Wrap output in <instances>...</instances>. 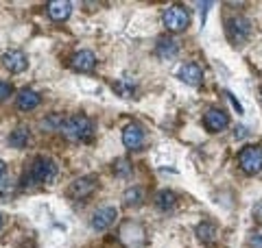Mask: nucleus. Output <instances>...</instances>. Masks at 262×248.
<instances>
[{"label": "nucleus", "mask_w": 262, "mask_h": 248, "mask_svg": "<svg viewBox=\"0 0 262 248\" xmlns=\"http://www.w3.org/2000/svg\"><path fill=\"white\" fill-rule=\"evenodd\" d=\"M61 133L68 139H76V142H83V139H90L94 135V124L88 115H70L61 122Z\"/></svg>", "instance_id": "nucleus-1"}, {"label": "nucleus", "mask_w": 262, "mask_h": 248, "mask_svg": "<svg viewBox=\"0 0 262 248\" xmlns=\"http://www.w3.org/2000/svg\"><path fill=\"white\" fill-rule=\"evenodd\" d=\"M3 64H5V68L9 70V72L20 74V72H24L27 70L29 61H27V55L22 50H9V52H5L3 55Z\"/></svg>", "instance_id": "nucleus-11"}, {"label": "nucleus", "mask_w": 262, "mask_h": 248, "mask_svg": "<svg viewBox=\"0 0 262 248\" xmlns=\"http://www.w3.org/2000/svg\"><path fill=\"white\" fill-rule=\"evenodd\" d=\"M29 176L35 183H50L57 176V164L48 157H37L33 161V166H31Z\"/></svg>", "instance_id": "nucleus-4"}, {"label": "nucleus", "mask_w": 262, "mask_h": 248, "mask_svg": "<svg viewBox=\"0 0 262 248\" xmlns=\"http://www.w3.org/2000/svg\"><path fill=\"white\" fill-rule=\"evenodd\" d=\"M188 22H190V13L184 9L181 5H173L171 9H166V13H164V26L168 30H173V33L184 30L188 26Z\"/></svg>", "instance_id": "nucleus-5"}, {"label": "nucleus", "mask_w": 262, "mask_h": 248, "mask_svg": "<svg viewBox=\"0 0 262 248\" xmlns=\"http://www.w3.org/2000/svg\"><path fill=\"white\" fill-rule=\"evenodd\" d=\"M155 203H158V207L160 209H173L175 207V203H177V198H175V194L173 192H168V190H162L158 196H155Z\"/></svg>", "instance_id": "nucleus-20"}, {"label": "nucleus", "mask_w": 262, "mask_h": 248, "mask_svg": "<svg viewBox=\"0 0 262 248\" xmlns=\"http://www.w3.org/2000/svg\"><path fill=\"white\" fill-rule=\"evenodd\" d=\"M3 224H5V218H3V213H0V229H3Z\"/></svg>", "instance_id": "nucleus-28"}, {"label": "nucleus", "mask_w": 262, "mask_h": 248, "mask_svg": "<svg viewBox=\"0 0 262 248\" xmlns=\"http://www.w3.org/2000/svg\"><path fill=\"white\" fill-rule=\"evenodd\" d=\"M203 124L207 131H212V133H217V131H223L229 127V118L225 111L221 109H207L205 115H203Z\"/></svg>", "instance_id": "nucleus-10"}, {"label": "nucleus", "mask_w": 262, "mask_h": 248, "mask_svg": "<svg viewBox=\"0 0 262 248\" xmlns=\"http://www.w3.org/2000/svg\"><path fill=\"white\" fill-rule=\"evenodd\" d=\"M11 91H13L11 83H5V81H0V100L9 98V94H11Z\"/></svg>", "instance_id": "nucleus-23"}, {"label": "nucleus", "mask_w": 262, "mask_h": 248, "mask_svg": "<svg viewBox=\"0 0 262 248\" xmlns=\"http://www.w3.org/2000/svg\"><path fill=\"white\" fill-rule=\"evenodd\" d=\"M96 190V179H92V176H83V179H76L72 181V185L68 188V196L70 198H88L92 192Z\"/></svg>", "instance_id": "nucleus-9"}, {"label": "nucleus", "mask_w": 262, "mask_h": 248, "mask_svg": "<svg viewBox=\"0 0 262 248\" xmlns=\"http://www.w3.org/2000/svg\"><path fill=\"white\" fill-rule=\"evenodd\" d=\"M179 79L186 85H199L203 81V70L197 64H184L179 70Z\"/></svg>", "instance_id": "nucleus-14"}, {"label": "nucleus", "mask_w": 262, "mask_h": 248, "mask_svg": "<svg viewBox=\"0 0 262 248\" xmlns=\"http://www.w3.org/2000/svg\"><path fill=\"white\" fill-rule=\"evenodd\" d=\"M114 170H116V174L127 176V174H131V164H129V161H125V159H118L116 164H114Z\"/></svg>", "instance_id": "nucleus-21"}, {"label": "nucleus", "mask_w": 262, "mask_h": 248, "mask_svg": "<svg viewBox=\"0 0 262 248\" xmlns=\"http://www.w3.org/2000/svg\"><path fill=\"white\" fill-rule=\"evenodd\" d=\"M42 103V96L37 94L35 89H22L20 94H18V100H15V105H18V109L22 111H31V109H35L37 105Z\"/></svg>", "instance_id": "nucleus-13"}, {"label": "nucleus", "mask_w": 262, "mask_h": 248, "mask_svg": "<svg viewBox=\"0 0 262 248\" xmlns=\"http://www.w3.org/2000/svg\"><path fill=\"white\" fill-rule=\"evenodd\" d=\"M177 52H179V46H177V42L171 40V37H162L155 46V55L160 59H173V57H177Z\"/></svg>", "instance_id": "nucleus-16"}, {"label": "nucleus", "mask_w": 262, "mask_h": 248, "mask_svg": "<svg viewBox=\"0 0 262 248\" xmlns=\"http://www.w3.org/2000/svg\"><path fill=\"white\" fill-rule=\"evenodd\" d=\"M217 233H219V229H217V224H212V222H201L197 227V235L205 244L214 242V239H217Z\"/></svg>", "instance_id": "nucleus-17"}, {"label": "nucleus", "mask_w": 262, "mask_h": 248, "mask_svg": "<svg viewBox=\"0 0 262 248\" xmlns=\"http://www.w3.org/2000/svg\"><path fill=\"white\" fill-rule=\"evenodd\" d=\"M227 96H229V100H232V105L236 107V111H238V113H243V107H241V103H238V100H236L232 94H227Z\"/></svg>", "instance_id": "nucleus-26"}, {"label": "nucleus", "mask_w": 262, "mask_h": 248, "mask_svg": "<svg viewBox=\"0 0 262 248\" xmlns=\"http://www.w3.org/2000/svg\"><path fill=\"white\" fill-rule=\"evenodd\" d=\"M122 144L129 150H140L144 146V131L138 124H127L125 131H122Z\"/></svg>", "instance_id": "nucleus-8"}, {"label": "nucleus", "mask_w": 262, "mask_h": 248, "mask_svg": "<svg viewBox=\"0 0 262 248\" xmlns=\"http://www.w3.org/2000/svg\"><path fill=\"white\" fill-rule=\"evenodd\" d=\"M72 11V3H68V0H53L48 3V15L55 22H64L68 15Z\"/></svg>", "instance_id": "nucleus-15"}, {"label": "nucleus", "mask_w": 262, "mask_h": 248, "mask_svg": "<svg viewBox=\"0 0 262 248\" xmlns=\"http://www.w3.org/2000/svg\"><path fill=\"white\" fill-rule=\"evenodd\" d=\"M5 172H7V166H5V161H0V181L5 179Z\"/></svg>", "instance_id": "nucleus-27"}, {"label": "nucleus", "mask_w": 262, "mask_h": 248, "mask_svg": "<svg viewBox=\"0 0 262 248\" xmlns=\"http://www.w3.org/2000/svg\"><path fill=\"white\" fill-rule=\"evenodd\" d=\"M225 30L232 44H245L251 35V22L243 15H236V18H229L225 22Z\"/></svg>", "instance_id": "nucleus-3"}, {"label": "nucleus", "mask_w": 262, "mask_h": 248, "mask_svg": "<svg viewBox=\"0 0 262 248\" xmlns=\"http://www.w3.org/2000/svg\"><path fill=\"white\" fill-rule=\"evenodd\" d=\"M118 218V211H116V207H101V209H96L94 215H92V229L94 231H105V229H110L114 222H116Z\"/></svg>", "instance_id": "nucleus-7"}, {"label": "nucleus", "mask_w": 262, "mask_h": 248, "mask_svg": "<svg viewBox=\"0 0 262 248\" xmlns=\"http://www.w3.org/2000/svg\"><path fill=\"white\" fill-rule=\"evenodd\" d=\"M70 66H72V70H76V72H92L96 66V57L92 50H79L72 55Z\"/></svg>", "instance_id": "nucleus-12"}, {"label": "nucleus", "mask_w": 262, "mask_h": 248, "mask_svg": "<svg viewBox=\"0 0 262 248\" xmlns=\"http://www.w3.org/2000/svg\"><path fill=\"white\" fill-rule=\"evenodd\" d=\"M253 215H256L258 220H262V203H258L256 207H253Z\"/></svg>", "instance_id": "nucleus-25"}, {"label": "nucleus", "mask_w": 262, "mask_h": 248, "mask_svg": "<svg viewBox=\"0 0 262 248\" xmlns=\"http://www.w3.org/2000/svg\"><path fill=\"white\" fill-rule=\"evenodd\" d=\"M249 246L251 248H262V233L260 231H256V233L249 237Z\"/></svg>", "instance_id": "nucleus-24"}, {"label": "nucleus", "mask_w": 262, "mask_h": 248, "mask_svg": "<svg viewBox=\"0 0 262 248\" xmlns=\"http://www.w3.org/2000/svg\"><path fill=\"white\" fill-rule=\"evenodd\" d=\"M27 142H29V129L27 127L13 129V133L9 135V144L13 146V148H24Z\"/></svg>", "instance_id": "nucleus-19"}, {"label": "nucleus", "mask_w": 262, "mask_h": 248, "mask_svg": "<svg viewBox=\"0 0 262 248\" xmlns=\"http://www.w3.org/2000/svg\"><path fill=\"white\" fill-rule=\"evenodd\" d=\"M238 166L245 174H258L262 170V148L260 146H245L238 152Z\"/></svg>", "instance_id": "nucleus-2"}, {"label": "nucleus", "mask_w": 262, "mask_h": 248, "mask_svg": "<svg viewBox=\"0 0 262 248\" xmlns=\"http://www.w3.org/2000/svg\"><path fill=\"white\" fill-rule=\"evenodd\" d=\"M120 242L127 248H136L144 242V229L138 222H127L120 229Z\"/></svg>", "instance_id": "nucleus-6"}, {"label": "nucleus", "mask_w": 262, "mask_h": 248, "mask_svg": "<svg viewBox=\"0 0 262 248\" xmlns=\"http://www.w3.org/2000/svg\"><path fill=\"white\" fill-rule=\"evenodd\" d=\"M114 89L120 91V96H131V91H134V87H131L129 83H125V81H116L114 83Z\"/></svg>", "instance_id": "nucleus-22"}, {"label": "nucleus", "mask_w": 262, "mask_h": 248, "mask_svg": "<svg viewBox=\"0 0 262 248\" xmlns=\"http://www.w3.org/2000/svg\"><path fill=\"white\" fill-rule=\"evenodd\" d=\"M122 203L127 207H138L144 203V190L142 188H131L125 192V196H122Z\"/></svg>", "instance_id": "nucleus-18"}]
</instances>
